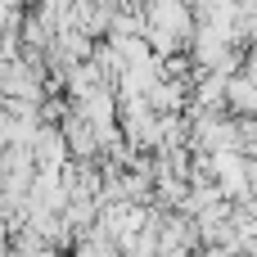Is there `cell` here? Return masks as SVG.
Wrapping results in <instances>:
<instances>
[{"label":"cell","instance_id":"obj_1","mask_svg":"<svg viewBox=\"0 0 257 257\" xmlns=\"http://www.w3.org/2000/svg\"><path fill=\"white\" fill-rule=\"evenodd\" d=\"M226 104H230L235 117H257V81L239 72V77L230 81V99H226Z\"/></svg>","mask_w":257,"mask_h":257}]
</instances>
